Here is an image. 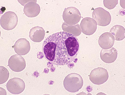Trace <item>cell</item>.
<instances>
[{"label": "cell", "mask_w": 125, "mask_h": 95, "mask_svg": "<svg viewBox=\"0 0 125 95\" xmlns=\"http://www.w3.org/2000/svg\"><path fill=\"white\" fill-rule=\"evenodd\" d=\"M110 32V33L114 36L115 40L120 41L125 38V28L121 25H117L113 26Z\"/></svg>", "instance_id": "obj_15"}, {"label": "cell", "mask_w": 125, "mask_h": 95, "mask_svg": "<svg viewBox=\"0 0 125 95\" xmlns=\"http://www.w3.org/2000/svg\"><path fill=\"white\" fill-rule=\"evenodd\" d=\"M115 40L114 37L111 33L105 32L99 37L98 44L103 49H108L113 46Z\"/></svg>", "instance_id": "obj_13"}, {"label": "cell", "mask_w": 125, "mask_h": 95, "mask_svg": "<svg viewBox=\"0 0 125 95\" xmlns=\"http://www.w3.org/2000/svg\"><path fill=\"white\" fill-rule=\"evenodd\" d=\"M79 50L80 43L77 37L64 31L48 36L42 46L45 57L56 66L68 65L74 61Z\"/></svg>", "instance_id": "obj_1"}, {"label": "cell", "mask_w": 125, "mask_h": 95, "mask_svg": "<svg viewBox=\"0 0 125 95\" xmlns=\"http://www.w3.org/2000/svg\"><path fill=\"white\" fill-rule=\"evenodd\" d=\"M81 18L79 10L74 7H69L65 9L62 18L64 22L69 25H76L80 22Z\"/></svg>", "instance_id": "obj_4"}, {"label": "cell", "mask_w": 125, "mask_h": 95, "mask_svg": "<svg viewBox=\"0 0 125 95\" xmlns=\"http://www.w3.org/2000/svg\"><path fill=\"white\" fill-rule=\"evenodd\" d=\"M14 48L18 55H26L29 52L31 49L30 42L26 39L21 38L18 39L15 43Z\"/></svg>", "instance_id": "obj_11"}, {"label": "cell", "mask_w": 125, "mask_h": 95, "mask_svg": "<svg viewBox=\"0 0 125 95\" xmlns=\"http://www.w3.org/2000/svg\"><path fill=\"white\" fill-rule=\"evenodd\" d=\"M109 75L106 69L103 67H98L93 69L90 75L89 79L96 85L103 84L108 80Z\"/></svg>", "instance_id": "obj_6"}, {"label": "cell", "mask_w": 125, "mask_h": 95, "mask_svg": "<svg viewBox=\"0 0 125 95\" xmlns=\"http://www.w3.org/2000/svg\"><path fill=\"white\" fill-rule=\"evenodd\" d=\"M80 26L83 33L89 36L93 35L96 31L97 28V24L92 18L87 17L82 20Z\"/></svg>", "instance_id": "obj_9"}, {"label": "cell", "mask_w": 125, "mask_h": 95, "mask_svg": "<svg viewBox=\"0 0 125 95\" xmlns=\"http://www.w3.org/2000/svg\"><path fill=\"white\" fill-rule=\"evenodd\" d=\"M7 88L8 91L11 94L18 95L23 92L25 89V83L21 78H12L7 83Z\"/></svg>", "instance_id": "obj_7"}, {"label": "cell", "mask_w": 125, "mask_h": 95, "mask_svg": "<svg viewBox=\"0 0 125 95\" xmlns=\"http://www.w3.org/2000/svg\"><path fill=\"white\" fill-rule=\"evenodd\" d=\"M83 80L79 74L71 73L64 79L63 84L66 90L71 93L78 92L83 85Z\"/></svg>", "instance_id": "obj_2"}, {"label": "cell", "mask_w": 125, "mask_h": 95, "mask_svg": "<svg viewBox=\"0 0 125 95\" xmlns=\"http://www.w3.org/2000/svg\"><path fill=\"white\" fill-rule=\"evenodd\" d=\"M18 22V18L16 14L12 11L4 13L0 18V25L2 28L6 30H10L14 28Z\"/></svg>", "instance_id": "obj_5"}, {"label": "cell", "mask_w": 125, "mask_h": 95, "mask_svg": "<svg viewBox=\"0 0 125 95\" xmlns=\"http://www.w3.org/2000/svg\"><path fill=\"white\" fill-rule=\"evenodd\" d=\"M45 36V31L42 27L37 26L31 29L29 37L31 40L36 43L41 42Z\"/></svg>", "instance_id": "obj_14"}, {"label": "cell", "mask_w": 125, "mask_h": 95, "mask_svg": "<svg viewBox=\"0 0 125 95\" xmlns=\"http://www.w3.org/2000/svg\"><path fill=\"white\" fill-rule=\"evenodd\" d=\"M92 17L96 21L98 25L100 26H107L111 21V16L109 12L101 7L94 10L92 13Z\"/></svg>", "instance_id": "obj_3"}, {"label": "cell", "mask_w": 125, "mask_h": 95, "mask_svg": "<svg viewBox=\"0 0 125 95\" xmlns=\"http://www.w3.org/2000/svg\"><path fill=\"white\" fill-rule=\"evenodd\" d=\"M37 0H31L24 6L23 11L26 16L30 18L35 17L40 13V7L37 3Z\"/></svg>", "instance_id": "obj_10"}, {"label": "cell", "mask_w": 125, "mask_h": 95, "mask_svg": "<svg viewBox=\"0 0 125 95\" xmlns=\"http://www.w3.org/2000/svg\"><path fill=\"white\" fill-rule=\"evenodd\" d=\"M9 73L6 68L0 66V84L6 82L8 79Z\"/></svg>", "instance_id": "obj_17"}, {"label": "cell", "mask_w": 125, "mask_h": 95, "mask_svg": "<svg viewBox=\"0 0 125 95\" xmlns=\"http://www.w3.org/2000/svg\"><path fill=\"white\" fill-rule=\"evenodd\" d=\"M117 51L114 48L108 49H102L100 53L101 59L104 62L111 63L114 62L117 57Z\"/></svg>", "instance_id": "obj_12"}, {"label": "cell", "mask_w": 125, "mask_h": 95, "mask_svg": "<svg viewBox=\"0 0 125 95\" xmlns=\"http://www.w3.org/2000/svg\"><path fill=\"white\" fill-rule=\"evenodd\" d=\"M8 65L10 69L14 72H21L26 67V62L22 56L15 54L9 59Z\"/></svg>", "instance_id": "obj_8"}, {"label": "cell", "mask_w": 125, "mask_h": 95, "mask_svg": "<svg viewBox=\"0 0 125 95\" xmlns=\"http://www.w3.org/2000/svg\"><path fill=\"white\" fill-rule=\"evenodd\" d=\"M62 29L64 32L70 33L75 36L78 37L81 35L82 30L79 24L69 25L64 22L62 25Z\"/></svg>", "instance_id": "obj_16"}, {"label": "cell", "mask_w": 125, "mask_h": 95, "mask_svg": "<svg viewBox=\"0 0 125 95\" xmlns=\"http://www.w3.org/2000/svg\"><path fill=\"white\" fill-rule=\"evenodd\" d=\"M118 3V0H104V5L109 10L115 8Z\"/></svg>", "instance_id": "obj_18"}]
</instances>
